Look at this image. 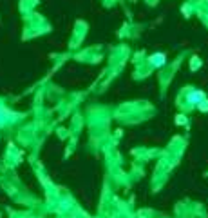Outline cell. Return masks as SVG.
Instances as JSON below:
<instances>
[{
    "label": "cell",
    "mask_w": 208,
    "mask_h": 218,
    "mask_svg": "<svg viewBox=\"0 0 208 218\" xmlns=\"http://www.w3.org/2000/svg\"><path fill=\"white\" fill-rule=\"evenodd\" d=\"M205 93H203V91H192L190 93V95H188V102H190V104H199V102H203V100H205Z\"/></svg>",
    "instance_id": "obj_1"
},
{
    "label": "cell",
    "mask_w": 208,
    "mask_h": 218,
    "mask_svg": "<svg viewBox=\"0 0 208 218\" xmlns=\"http://www.w3.org/2000/svg\"><path fill=\"white\" fill-rule=\"evenodd\" d=\"M150 64H152V66H156V67L163 66V64H165V54L157 53V54H154V56H150Z\"/></svg>",
    "instance_id": "obj_2"
},
{
    "label": "cell",
    "mask_w": 208,
    "mask_h": 218,
    "mask_svg": "<svg viewBox=\"0 0 208 218\" xmlns=\"http://www.w3.org/2000/svg\"><path fill=\"white\" fill-rule=\"evenodd\" d=\"M199 107H201V111H208V100L206 98L203 102H199Z\"/></svg>",
    "instance_id": "obj_3"
},
{
    "label": "cell",
    "mask_w": 208,
    "mask_h": 218,
    "mask_svg": "<svg viewBox=\"0 0 208 218\" xmlns=\"http://www.w3.org/2000/svg\"><path fill=\"white\" fill-rule=\"evenodd\" d=\"M176 122L179 124V126H185V124H186V118H185V116H177V118H176Z\"/></svg>",
    "instance_id": "obj_4"
}]
</instances>
